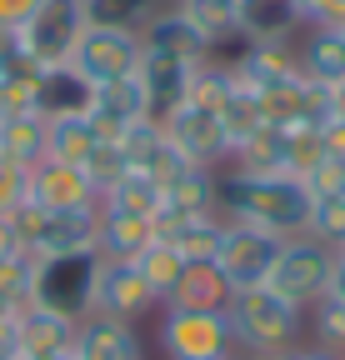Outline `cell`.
Returning <instances> with one entry per match:
<instances>
[{
  "label": "cell",
  "instance_id": "d6a6232c",
  "mask_svg": "<svg viewBox=\"0 0 345 360\" xmlns=\"http://www.w3.org/2000/svg\"><path fill=\"white\" fill-rule=\"evenodd\" d=\"M306 340L320 345V350H340V355H345V300L320 295V300L306 310Z\"/></svg>",
  "mask_w": 345,
  "mask_h": 360
},
{
  "label": "cell",
  "instance_id": "e575fe53",
  "mask_svg": "<svg viewBox=\"0 0 345 360\" xmlns=\"http://www.w3.org/2000/svg\"><path fill=\"white\" fill-rule=\"evenodd\" d=\"M35 85H40V70L20 56V60L6 70V80H0V115H25V110H35Z\"/></svg>",
  "mask_w": 345,
  "mask_h": 360
},
{
  "label": "cell",
  "instance_id": "ffe728a7",
  "mask_svg": "<svg viewBox=\"0 0 345 360\" xmlns=\"http://www.w3.org/2000/svg\"><path fill=\"white\" fill-rule=\"evenodd\" d=\"M150 240H155V220H150V215H125V210H105V205H100L96 250H100L105 260H136Z\"/></svg>",
  "mask_w": 345,
  "mask_h": 360
},
{
  "label": "cell",
  "instance_id": "f6af8a7d",
  "mask_svg": "<svg viewBox=\"0 0 345 360\" xmlns=\"http://www.w3.org/2000/svg\"><path fill=\"white\" fill-rule=\"evenodd\" d=\"M266 360H315V345H311V340H300V345L275 350V355H266Z\"/></svg>",
  "mask_w": 345,
  "mask_h": 360
},
{
  "label": "cell",
  "instance_id": "83f0119b",
  "mask_svg": "<svg viewBox=\"0 0 345 360\" xmlns=\"http://www.w3.org/2000/svg\"><path fill=\"white\" fill-rule=\"evenodd\" d=\"M0 160H11L30 170L35 160H46V120L35 110L25 115H0Z\"/></svg>",
  "mask_w": 345,
  "mask_h": 360
},
{
  "label": "cell",
  "instance_id": "277c9868",
  "mask_svg": "<svg viewBox=\"0 0 345 360\" xmlns=\"http://www.w3.org/2000/svg\"><path fill=\"white\" fill-rule=\"evenodd\" d=\"M155 345L165 360H230L235 355L226 310H190V305L155 310Z\"/></svg>",
  "mask_w": 345,
  "mask_h": 360
},
{
  "label": "cell",
  "instance_id": "f907efd6",
  "mask_svg": "<svg viewBox=\"0 0 345 360\" xmlns=\"http://www.w3.org/2000/svg\"><path fill=\"white\" fill-rule=\"evenodd\" d=\"M230 360H261V355H240V350H235V355H230Z\"/></svg>",
  "mask_w": 345,
  "mask_h": 360
},
{
  "label": "cell",
  "instance_id": "52a82bcc",
  "mask_svg": "<svg viewBox=\"0 0 345 360\" xmlns=\"http://www.w3.org/2000/svg\"><path fill=\"white\" fill-rule=\"evenodd\" d=\"M330 270H335V250L330 245H320V240H311V236H290L285 245H280V255H275V265H271V290H280L285 300H295V305H315L325 290H330Z\"/></svg>",
  "mask_w": 345,
  "mask_h": 360
},
{
  "label": "cell",
  "instance_id": "ac0fdd59",
  "mask_svg": "<svg viewBox=\"0 0 345 360\" xmlns=\"http://www.w3.org/2000/svg\"><path fill=\"white\" fill-rule=\"evenodd\" d=\"M170 6L190 20V30L210 45L215 56L235 51V40H240V6L235 0H170Z\"/></svg>",
  "mask_w": 345,
  "mask_h": 360
},
{
  "label": "cell",
  "instance_id": "7c38bea8",
  "mask_svg": "<svg viewBox=\"0 0 345 360\" xmlns=\"http://www.w3.org/2000/svg\"><path fill=\"white\" fill-rule=\"evenodd\" d=\"M160 310V300L150 295L145 276L136 270V260H105L100 255V281H96V310L91 315H115V321H150Z\"/></svg>",
  "mask_w": 345,
  "mask_h": 360
},
{
  "label": "cell",
  "instance_id": "2e32d148",
  "mask_svg": "<svg viewBox=\"0 0 345 360\" xmlns=\"http://www.w3.org/2000/svg\"><path fill=\"white\" fill-rule=\"evenodd\" d=\"M155 236L170 240L185 260H215L226 236V220L221 215H181V210H155Z\"/></svg>",
  "mask_w": 345,
  "mask_h": 360
},
{
  "label": "cell",
  "instance_id": "74e56055",
  "mask_svg": "<svg viewBox=\"0 0 345 360\" xmlns=\"http://www.w3.org/2000/svg\"><path fill=\"white\" fill-rule=\"evenodd\" d=\"M300 186L311 191V200H320V195H340V191H345V160L320 155L306 175H300Z\"/></svg>",
  "mask_w": 345,
  "mask_h": 360
},
{
  "label": "cell",
  "instance_id": "ee69618b",
  "mask_svg": "<svg viewBox=\"0 0 345 360\" xmlns=\"http://www.w3.org/2000/svg\"><path fill=\"white\" fill-rule=\"evenodd\" d=\"M325 295L345 300V250H335V270H330V290H325Z\"/></svg>",
  "mask_w": 345,
  "mask_h": 360
},
{
  "label": "cell",
  "instance_id": "f5cc1de1",
  "mask_svg": "<svg viewBox=\"0 0 345 360\" xmlns=\"http://www.w3.org/2000/svg\"><path fill=\"white\" fill-rule=\"evenodd\" d=\"M165 6H170V0H165Z\"/></svg>",
  "mask_w": 345,
  "mask_h": 360
},
{
  "label": "cell",
  "instance_id": "8992f818",
  "mask_svg": "<svg viewBox=\"0 0 345 360\" xmlns=\"http://www.w3.org/2000/svg\"><path fill=\"white\" fill-rule=\"evenodd\" d=\"M80 35H85L80 0H40V11L15 30V45L35 70H56V65H70Z\"/></svg>",
  "mask_w": 345,
  "mask_h": 360
},
{
  "label": "cell",
  "instance_id": "cb8c5ba5",
  "mask_svg": "<svg viewBox=\"0 0 345 360\" xmlns=\"http://www.w3.org/2000/svg\"><path fill=\"white\" fill-rule=\"evenodd\" d=\"M235 170H255V175H295L290 170V130L280 125H261L250 141L230 155Z\"/></svg>",
  "mask_w": 345,
  "mask_h": 360
},
{
  "label": "cell",
  "instance_id": "8d00e7d4",
  "mask_svg": "<svg viewBox=\"0 0 345 360\" xmlns=\"http://www.w3.org/2000/svg\"><path fill=\"white\" fill-rule=\"evenodd\" d=\"M30 281H35V255L30 250H15V255L0 260V290L15 305H30Z\"/></svg>",
  "mask_w": 345,
  "mask_h": 360
},
{
  "label": "cell",
  "instance_id": "f1b7e54d",
  "mask_svg": "<svg viewBox=\"0 0 345 360\" xmlns=\"http://www.w3.org/2000/svg\"><path fill=\"white\" fill-rule=\"evenodd\" d=\"M226 300H230V285H226L221 270H215V260H190V265H185V281H181V290H176V300H170V305L226 310Z\"/></svg>",
  "mask_w": 345,
  "mask_h": 360
},
{
  "label": "cell",
  "instance_id": "e0dca14e",
  "mask_svg": "<svg viewBox=\"0 0 345 360\" xmlns=\"http://www.w3.org/2000/svg\"><path fill=\"white\" fill-rule=\"evenodd\" d=\"M75 326H80V321L56 315V310H46V305H20V315H15L20 355H70Z\"/></svg>",
  "mask_w": 345,
  "mask_h": 360
},
{
  "label": "cell",
  "instance_id": "db71d44e",
  "mask_svg": "<svg viewBox=\"0 0 345 360\" xmlns=\"http://www.w3.org/2000/svg\"><path fill=\"white\" fill-rule=\"evenodd\" d=\"M340 35H345V30H340Z\"/></svg>",
  "mask_w": 345,
  "mask_h": 360
},
{
  "label": "cell",
  "instance_id": "603a6c76",
  "mask_svg": "<svg viewBox=\"0 0 345 360\" xmlns=\"http://www.w3.org/2000/svg\"><path fill=\"white\" fill-rule=\"evenodd\" d=\"M160 205L165 210H181V215H221L215 210V170H205V165H185V170H176L160 186Z\"/></svg>",
  "mask_w": 345,
  "mask_h": 360
},
{
  "label": "cell",
  "instance_id": "30bf717a",
  "mask_svg": "<svg viewBox=\"0 0 345 360\" xmlns=\"http://www.w3.org/2000/svg\"><path fill=\"white\" fill-rule=\"evenodd\" d=\"M145 45V40H141ZM205 60H185V56H170V51H155V45H145V56H141V90H145V120L165 125L170 115H176L185 101H190V80Z\"/></svg>",
  "mask_w": 345,
  "mask_h": 360
},
{
  "label": "cell",
  "instance_id": "7dc6e473",
  "mask_svg": "<svg viewBox=\"0 0 345 360\" xmlns=\"http://www.w3.org/2000/svg\"><path fill=\"white\" fill-rule=\"evenodd\" d=\"M15 315H20V305H15L6 290H0V321H15Z\"/></svg>",
  "mask_w": 345,
  "mask_h": 360
},
{
  "label": "cell",
  "instance_id": "9c48e42d",
  "mask_svg": "<svg viewBox=\"0 0 345 360\" xmlns=\"http://www.w3.org/2000/svg\"><path fill=\"white\" fill-rule=\"evenodd\" d=\"M280 236L271 231H255V225H230L226 220V236L221 250H215V270L226 276L230 290H250V285H266L271 281V265L280 255Z\"/></svg>",
  "mask_w": 345,
  "mask_h": 360
},
{
  "label": "cell",
  "instance_id": "6da1fadb",
  "mask_svg": "<svg viewBox=\"0 0 345 360\" xmlns=\"http://www.w3.org/2000/svg\"><path fill=\"white\" fill-rule=\"evenodd\" d=\"M215 210L230 225H255L280 240L306 236L311 225V191L300 175H255V170H215Z\"/></svg>",
  "mask_w": 345,
  "mask_h": 360
},
{
  "label": "cell",
  "instance_id": "d6986e66",
  "mask_svg": "<svg viewBox=\"0 0 345 360\" xmlns=\"http://www.w3.org/2000/svg\"><path fill=\"white\" fill-rule=\"evenodd\" d=\"M91 110V80L70 65H56V70H40V85H35V115L40 120H60V115H85Z\"/></svg>",
  "mask_w": 345,
  "mask_h": 360
},
{
  "label": "cell",
  "instance_id": "1f68e13d",
  "mask_svg": "<svg viewBox=\"0 0 345 360\" xmlns=\"http://www.w3.org/2000/svg\"><path fill=\"white\" fill-rule=\"evenodd\" d=\"M221 125H226V135H230V155H235V150L250 141V135L266 125V115H261V96H255L250 85L235 80V90H230L226 105H221Z\"/></svg>",
  "mask_w": 345,
  "mask_h": 360
},
{
  "label": "cell",
  "instance_id": "f35d334b",
  "mask_svg": "<svg viewBox=\"0 0 345 360\" xmlns=\"http://www.w3.org/2000/svg\"><path fill=\"white\" fill-rule=\"evenodd\" d=\"M25 205V170L11 165V160H0V215H11Z\"/></svg>",
  "mask_w": 345,
  "mask_h": 360
},
{
  "label": "cell",
  "instance_id": "ba28073f",
  "mask_svg": "<svg viewBox=\"0 0 345 360\" xmlns=\"http://www.w3.org/2000/svg\"><path fill=\"white\" fill-rule=\"evenodd\" d=\"M141 30H105V25H85L70 70H80L91 85H110V80H131L141 70Z\"/></svg>",
  "mask_w": 345,
  "mask_h": 360
},
{
  "label": "cell",
  "instance_id": "7402d4cb",
  "mask_svg": "<svg viewBox=\"0 0 345 360\" xmlns=\"http://www.w3.org/2000/svg\"><path fill=\"white\" fill-rule=\"evenodd\" d=\"M141 40L145 45H155V51H170V56H185V60H210L215 51L190 30V20L176 11V6H160L155 15H150V25L141 30Z\"/></svg>",
  "mask_w": 345,
  "mask_h": 360
},
{
  "label": "cell",
  "instance_id": "b9f144b4",
  "mask_svg": "<svg viewBox=\"0 0 345 360\" xmlns=\"http://www.w3.org/2000/svg\"><path fill=\"white\" fill-rule=\"evenodd\" d=\"M20 60V45H15V30H0V80H6V70Z\"/></svg>",
  "mask_w": 345,
  "mask_h": 360
},
{
  "label": "cell",
  "instance_id": "5bb4252c",
  "mask_svg": "<svg viewBox=\"0 0 345 360\" xmlns=\"http://www.w3.org/2000/svg\"><path fill=\"white\" fill-rule=\"evenodd\" d=\"M75 360H145V340L131 321H115V315H85L75 326Z\"/></svg>",
  "mask_w": 345,
  "mask_h": 360
},
{
  "label": "cell",
  "instance_id": "681fc988",
  "mask_svg": "<svg viewBox=\"0 0 345 360\" xmlns=\"http://www.w3.org/2000/svg\"><path fill=\"white\" fill-rule=\"evenodd\" d=\"M315 360H345V355H340V350H320V345H315Z\"/></svg>",
  "mask_w": 345,
  "mask_h": 360
},
{
  "label": "cell",
  "instance_id": "9a60e30c",
  "mask_svg": "<svg viewBox=\"0 0 345 360\" xmlns=\"http://www.w3.org/2000/svg\"><path fill=\"white\" fill-rule=\"evenodd\" d=\"M91 125L105 135V141H115V135H125L131 125L145 120V90L141 80H110V85H91Z\"/></svg>",
  "mask_w": 345,
  "mask_h": 360
},
{
  "label": "cell",
  "instance_id": "484cf974",
  "mask_svg": "<svg viewBox=\"0 0 345 360\" xmlns=\"http://www.w3.org/2000/svg\"><path fill=\"white\" fill-rule=\"evenodd\" d=\"M300 15L295 0H245L240 6V40H295Z\"/></svg>",
  "mask_w": 345,
  "mask_h": 360
},
{
  "label": "cell",
  "instance_id": "c3c4849f",
  "mask_svg": "<svg viewBox=\"0 0 345 360\" xmlns=\"http://www.w3.org/2000/svg\"><path fill=\"white\" fill-rule=\"evenodd\" d=\"M15 360H75V355H15Z\"/></svg>",
  "mask_w": 345,
  "mask_h": 360
},
{
  "label": "cell",
  "instance_id": "bcb514c9",
  "mask_svg": "<svg viewBox=\"0 0 345 360\" xmlns=\"http://www.w3.org/2000/svg\"><path fill=\"white\" fill-rule=\"evenodd\" d=\"M320 30H345V0H330V15H325Z\"/></svg>",
  "mask_w": 345,
  "mask_h": 360
},
{
  "label": "cell",
  "instance_id": "44dd1931",
  "mask_svg": "<svg viewBox=\"0 0 345 360\" xmlns=\"http://www.w3.org/2000/svg\"><path fill=\"white\" fill-rule=\"evenodd\" d=\"M295 51H300V75L306 80H315V85L345 80V35L340 30H300Z\"/></svg>",
  "mask_w": 345,
  "mask_h": 360
},
{
  "label": "cell",
  "instance_id": "ab89813d",
  "mask_svg": "<svg viewBox=\"0 0 345 360\" xmlns=\"http://www.w3.org/2000/svg\"><path fill=\"white\" fill-rule=\"evenodd\" d=\"M40 11V0H0V30H20Z\"/></svg>",
  "mask_w": 345,
  "mask_h": 360
},
{
  "label": "cell",
  "instance_id": "d4e9b609",
  "mask_svg": "<svg viewBox=\"0 0 345 360\" xmlns=\"http://www.w3.org/2000/svg\"><path fill=\"white\" fill-rule=\"evenodd\" d=\"M185 255L176 250V245H170V240H150L141 255H136V270H141V276H145V285H150V295L160 300V305H170V300H176V290H181V281H185Z\"/></svg>",
  "mask_w": 345,
  "mask_h": 360
},
{
  "label": "cell",
  "instance_id": "5b68a950",
  "mask_svg": "<svg viewBox=\"0 0 345 360\" xmlns=\"http://www.w3.org/2000/svg\"><path fill=\"white\" fill-rule=\"evenodd\" d=\"M11 225H15L20 250H30L35 260L40 255H70V250H96L100 205H91V210H40V205L25 200L20 210H11Z\"/></svg>",
  "mask_w": 345,
  "mask_h": 360
},
{
  "label": "cell",
  "instance_id": "8fae6325",
  "mask_svg": "<svg viewBox=\"0 0 345 360\" xmlns=\"http://www.w3.org/2000/svg\"><path fill=\"white\" fill-rule=\"evenodd\" d=\"M160 130L170 135V146H176L190 165H205V170H226V165H230V135H226V125H221V110L185 101Z\"/></svg>",
  "mask_w": 345,
  "mask_h": 360
},
{
  "label": "cell",
  "instance_id": "4fadbf2b",
  "mask_svg": "<svg viewBox=\"0 0 345 360\" xmlns=\"http://www.w3.org/2000/svg\"><path fill=\"white\" fill-rule=\"evenodd\" d=\"M25 200L40 210H91V205H100V191L91 186V175L80 165L46 155L25 170Z\"/></svg>",
  "mask_w": 345,
  "mask_h": 360
},
{
  "label": "cell",
  "instance_id": "836d02e7",
  "mask_svg": "<svg viewBox=\"0 0 345 360\" xmlns=\"http://www.w3.org/2000/svg\"><path fill=\"white\" fill-rule=\"evenodd\" d=\"M306 236L330 245V250H345V191L340 195H320L311 200V225H306Z\"/></svg>",
  "mask_w": 345,
  "mask_h": 360
},
{
  "label": "cell",
  "instance_id": "7a4b0ae2",
  "mask_svg": "<svg viewBox=\"0 0 345 360\" xmlns=\"http://www.w3.org/2000/svg\"><path fill=\"white\" fill-rule=\"evenodd\" d=\"M226 321H230V340L240 355H275L306 340V305L285 300L271 285H250V290H230L226 300Z\"/></svg>",
  "mask_w": 345,
  "mask_h": 360
},
{
  "label": "cell",
  "instance_id": "816d5d0a",
  "mask_svg": "<svg viewBox=\"0 0 345 360\" xmlns=\"http://www.w3.org/2000/svg\"><path fill=\"white\" fill-rule=\"evenodd\" d=\"M235 6H245V0H235Z\"/></svg>",
  "mask_w": 345,
  "mask_h": 360
},
{
  "label": "cell",
  "instance_id": "3957f363",
  "mask_svg": "<svg viewBox=\"0 0 345 360\" xmlns=\"http://www.w3.org/2000/svg\"><path fill=\"white\" fill-rule=\"evenodd\" d=\"M96 281H100V250H70V255H40L30 305H46L56 315L85 321L96 310Z\"/></svg>",
  "mask_w": 345,
  "mask_h": 360
},
{
  "label": "cell",
  "instance_id": "4dcf8cb0",
  "mask_svg": "<svg viewBox=\"0 0 345 360\" xmlns=\"http://www.w3.org/2000/svg\"><path fill=\"white\" fill-rule=\"evenodd\" d=\"M85 25H105V30H145L150 15L165 0H80Z\"/></svg>",
  "mask_w": 345,
  "mask_h": 360
},
{
  "label": "cell",
  "instance_id": "7bdbcfd3",
  "mask_svg": "<svg viewBox=\"0 0 345 360\" xmlns=\"http://www.w3.org/2000/svg\"><path fill=\"white\" fill-rule=\"evenodd\" d=\"M20 250V240H15V225H11V215H0V260L6 255H15Z\"/></svg>",
  "mask_w": 345,
  "mask_h": 360
},
{
  "label": "cell",
  "instance_id": "d590c367",
  "mask_svg": "<svg viewBox=\"0 0 345 360\" xmlns=\"http://www.w3.org/2000/svg\"><path fill=\"white\" fill-rule=\"evenodd\" d=\"M80 170H85V175H91V186H96V191L105 195V191H110V186H115V180H120L125 170H131V165H125V150H120L115 141H100V146L91 150V160H85Z\"/></svg>",
  "mask_w": 345,
  "mask_h": 360
},
{
  "label": "cell",
  "instance_id": "f546056e",
  "mask_svg": "<svg viewBox=\"0 0 345 360\" xmlns=\"http://www.w3.org/2000/svg\"><path fill=\"white\" fill-rule=\"evenodd\" d=\"M160 180L155 175H145V170H125L115 186L100 195V205L105 210H125V215H150L155 220V210H160Z\"/></svg>",
  "mask_w": 345,
  "mask_h": 360
},
{
  "label": "cell",
  "instance_id": "4316f807",
  "mask_svg": "<svg viewBox=\"0 0 345 360\" xmlns=\"http://www.w3.org/2000/svg\"><path fill=\"white\" fill-rule=\"evenodd\" d=\"M100 141H105V135L91 125V115H60V120H46V155H51V160L85 165Z\"/></svg>",
  "mask_w": 345,
  "mask_h": 360
},
{
  "label": "cell",
  "instance_id": "60d3db41",
  "mask_svg": "<svg viewBox=\"0 0 345 360\" xmlns=\"http://www.w3.org/2000/svg\"><path fill=\"white\" fill-rule=\"evenodd\" d=\"M320 146H325V155L345 160V120H340V115H330V120L320 125Z\"/></svg>",
  "mask_w": 345,
  "mask_h": 360
}]
</instances>
